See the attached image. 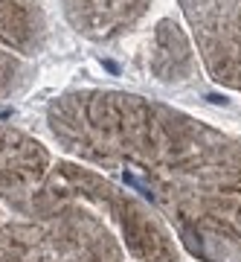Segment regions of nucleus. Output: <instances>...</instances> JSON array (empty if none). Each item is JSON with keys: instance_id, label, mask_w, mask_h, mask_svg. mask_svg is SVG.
<instances>
[{"instance_id": "nucleus-1", "label": "nucleus", "mask_w": 241, "mask_h": 262, "mask_svg": "<svg viewBox=\"0 0 241 262\" xmlns=\"http://www.w3.org/2000/svg\"><path fill=\"white\" fill-rule=\"evenodd\" d=\"M46 128L79 163L139 192L183 248L206 236L241 245V140L157 99L96 88L56 96Z\"/></svg>"}, {"instance_id": "nucleus-2", "label": "nucleus", "mask_w": 241, "mask_h": 262, "mask_svg": "<svg viewBox=\"0 0 241 262\" xmlns=\"http://www.w3.org/2000/svg\"><path fill=\"white\" fill-rule=\"evenodd\" d=\"M56 204H84L111 227L122 251L139 262H180V248L168 225L151 210L137 192L93 172L84 163L58 160L50 166L44 181L27 195L3 201L9 213H35Z\"/></svg>"}, {"instance_id": "nucleus-3", "label": "nucleus", "mask_w": 241, "mask_h": 262, "mask_svg": "<svg viewBox=\"0 0 241 262\" xmlns=\"http://www.w3.org/2000/svg\"><path fill=\"white\" fill-rule=\"evenodd\" d=\"M0 262H125V251L84 204H56L35 213L0 207Z\"/></svg>"}, {"instance_id": "nucleus-4", "label": "nucleus", "mask_w": 241, "mask_h": 262, "mask_svg": "<svg viewBox=\"0 0 241 262\" xmlns=\"http://www.w3.org/2000/svg\"><path fill=\"white\" fill-rule=\"evenodd\" d=\"M209 79L241 94V0H180Z\"/></svg>"}, {"instance_id": "nucleus-5", "label": "nucleus", "mask_w": 241, "mask_h": 262, "mask_svg": "<svg viewBox=\"0 0 241 262\" xmlns=\"http://www.w3.org/2000/svg\"><path fill=\"white\" fill-rule=\"evenodd\" d=\"M53 166L44 143L18 128L0 125V204L35 189Z\"/></svg>"}, {"instance_id": "nucleus-6", "label": "nucleus", "mask_w": 241, "mask_h": 262, "mask_svg": "<svg viewBox=\"0 0 241 262\" xmlns=\"http://www.w3.org/2000/svg\"><path fill=\"white\" fill-rule=\"evenodd\" d=\"M64 18L90 41H113L142 20L151 0H61Z\"/></svg>"}, {"instance_id": "nucleus-7", "label": "nucleus", "mask_w": 241, "mask_h": 262, "mask_svg": "<svg viewBox=\"0 0 241 262\" xmlns=\"http://www.w3.org/2000/svg\"><path fill=\"white\" fill-rule=\"evenodd\" d=\"M46 15L38 0H0V44L20 56H38L46 44Z\"/></svg>"}, {"instance_id": "nucleus-8", "label": "nucleus", "mask_w": 241, "mask_h": 262, "mask_svg": "<svg viewBox=\"0 0 241 262\" xmlns=\"http://www.w3.org/2000/svg\"><path fill=\"white\" fill-rule=\"evenodd\" d=\"M195 50L172 18H163L151 38V73L160 82H186L195 76Z\"/></svg>"}, {"instance_id": "nucleus-9", "label": "nucleus", "mask_w": 241, "mask_h": 262, "mask_svg": "<svg viewBox=\"0 0 241 262\" xmlns=\"http://www.w3.org/2000/svg\"><path fill=\"white\" fill-rule=\"evenodd\" d=\"M195 259L201 262H241V245L224 236H206L198 239L192 248H186Z\"/></svg>"}, {"instance_id": "nucleus-10", "label": "nucleus", "mask_w": 241, "mask_h": 262, "mask_svg": "<svg viewBox=\"0 0 241 262\" xmlns=\"http://www.w3.org/2000/svg\"><path fill=\"white\" fill-rule=\"evenodd\" d=\"M29 64H23L18 56H12L6 50H0V99H9L12 94L23 91L29 82Z\"/></svg>"}]
</instances>
